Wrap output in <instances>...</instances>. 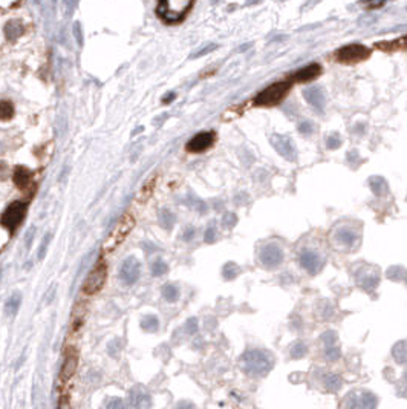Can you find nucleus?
Segmentation results:
<instances>
[{
    "label": "nucleus",
    "mask_w": 407,
    "mask_h": 409,
    "mask_svg": "<svg viewBox=\"0 0 407 409\" xmlns=\"http://www.w3.org/2000/svg\"><path fill=\"white\" fill-rule=\"evenodd\" d=\"M192 7L193 4L190 0H164L158 4L156 13L167 23H178L186 17Z\"/></svg>",
    "instance_id": "f257e3e1"
},
{
    "label": "nucleus",
    "mask_w": 407,
    "mask_h": 409,
    "mask_svg": "<svg viewBox=\"0 0 407 409\" xmlns=\"http://www.w3.org/2000/svg\"><path fill=\"white\" fill-rule=\"evenodd\" d=\"M135 227V218L132 215H124L118 222L117 225L112 228V231L109 233V236L106 237L104 244H103V250L107 253V252H112L115 250L118 245L127 237V234L132 231V228Z\"/></svg>",
    "instance_id": "f03ea898"
},
{
    "label": "nucleus",
    "mask_w": 407,
    "mask_h": 409,
    "mask_svg": "<svg viewBox=\"0 0 407 409\" xmlns=\"http://www.w3.org/2000/svg\"><path fill=\"white\" fill-rule=\"evenodd\" d=\"M289 89H291V85L288 81H279V83H274L265 88L262 92H259L257 97L254 98V105L256 106H276L283 101Z\"/></svg>",
    "instance_id": "7ed1b4c3"
},
{
    "label": "nucleus",
    "mask_w": 407,
    "mask_h": 409,
    "mask_svg": "<svg viewBox=\"0 0 407 409\" xmlns=\"http://www.w3.org/2000/svg\"><path fill=\"white\" fill-rule=\"evenodd\" d=\"M106 278H107V267H106V264L101 261L100 264H97V265L92 268V271H91L89 276L86 278V281H85V284H83V291H85L86 294H89V296L98 293V291L103 288V285H104V282H106Z\"/></svg>",
    "instance_id": "20e7f679"
},
{
    "label": "nucleus",
    "mask_w": 407,
    "mask_h": 409,
    "mask_svg": "<svg viewBox=\"0 0 407 409\" xmlns=\"http://www.w3.org/2000/svg\"><path fill=\"white\" fill-rule=\"evenodd\" d=\"M25 215H26V204L22 202V201H14L4 212V215H2V224L10 231H13L16 227L20 225V222L23 221Z\"/></svg>",
    "instance_id": "39448f33"
},
{
    "label": "nucleus",
    "mask_w": 407,
    "mask_h": 409,
    "mask_svg": "<svg viewBox=\"0 0 407 409\" xmlns=\"http://www.w3.org/2000/svg\"><path fill=\"white\" fill-rule=\"evenodd\" d=\"M371 55V49L363 45H348L337 51L336 58L342 63H358Z\"/></svg>",
    "instance_id": "423d86ee"
},
{
    "label": "nucleus",
    "mask_w": 407,
    "mask_h": 409,
    "mask_svg": "<svg viewBox=\"0 0 407 409\" xmlns=\"http://www.w3.org/2000/svg\"><path fill=\"white\" fill-rule=\"evenodd\" d=\"M270 143L271 146L276 149V152L279 155H282L285 159L288 161H295L297 159V150H295V144L294 141L286 137V135H279V133H273L270 137Z\"/></svg>",
    "instance_id": "0eeeda50"
},
{
    "label": "nucleus",
    "mask_w": 407,
    "mask_h": 409,
    "mask_svg": "<svg viewBox=\"0 0 407 409\" xmlns=\"http://www.w3.org/2000/svg\"><path fill=\"white\" fill-rule=\"evenodd\" d=\"M336 242L339 245H343L345 249H355L358 247L360 242V233L352 225H340L334 231Z\"/></svg>",
    "instance_id": "6e6552de"
},
{
    "label": "nucleus",
    "mask_w": 407,
    "mask_h": 409,
    "mask_svg": "<svg viewBox=\"0 0 407 409\" xmlns=\"http://www.w3.org/2000/svg\"><path fill=\"white\" fill-rule=\"evenodd\" d=\"M299 261H300V265L309 275H317L323 268V265H324V258L320 253H317L315 250H311V249L303 250L300 253Z\"/></svg>",
    "instance_id": "1a4fd4ad"
},
{
    "label": "nucleus",
    "mask_w": 407,
    "mask_h": 409,
    "mask_svg": "<svg viewBox=\"0 0 407 409\" xmlns=\"http://www.w3.org/2000/svg\"><path fill=\"white\" fill-rule=\"evenodd\" d=\"M259 259L261 262L268 267V268H276L283 262V252L279 245L276 244H268L261 250L259 253Z\"/></svg>",
    "instance_id": "9d476101"
},
{
    "label": "nucleus",
    "mask_w": 407,
    "mask_h": 409,
    "mask_svg": "<svg viewBox=\"0 0 407 409\" xmlns=\"http://www.w3.org/2000/svg\"><path fill=\"white\" fill-rule=\"evenodd\" d=\"M139 275H141V264H139V261L136 258H133V256H129L123 262V265L120 268V278H121V281L124 284H127V285H132V284H135L139 279Z\"/></svg>",
    "instance_id": "9b49d317"
},
{
    "label": "nucleus",
    "mask_w": 407,
    "mask_h": 409,
    "mask_svg": "<svg viewBox=\"0 0 407 409\" xmlns=\"http://www.w3.org/2000/svg\"><path fill=\"white\" fill-rule=\"evenodd\" d=\"M245 363H247L248 372H253V374H262L267 369H270L268 356L262 351H248L245 354Z\"/></svg>",
    "instance_id": "f8f14e48"
},
{
    "label": "nucleus",
    "mask_w": 407,
    "mask_h": 409,
    "mask_svg": "<svg viewBox=\"0 0 407 409\" xmlns=\"http://www.w3.org/2000/svg\"><path fill=\"white\" fill-rule=\"evenodd\" d=\"M357 282L364 290L372 291L374 288H377V285L380 282V271L375 267L364 265V267L358 268V271H357Z\"/></svg>",
    "instance_id": "ddd939ff"
},
{
    "label": "nucleus",
    "mask_w": 407,
    "mask_h": 409,
    "mask_svg": "<svg viewBox=\"0 0 407 409\" xmlns=\"http://www.w3.org/2000/svg\"><path fill=\"white\" fill-rule=\"evenodd\" d=\"M213 143H214V133L213 132H199L198 135H195L187 143V150L199 153V152H204L208 147H211Z\"/></svg>",
    "instance_id": "4468645a"
},
{
    "label": "nucleus",
    "mask_w": 407,
    "mask_h": 409,
    "mask_svg": "<svg viewBox=\"0 0 407 409\" xmlns=\"http://www.w3.org/2000/svg\"><path fill=\"white\" fill-rule=\"evenodd\" d=\"M303 95L306 98V101L315 108L317 111H323L324 105H326V97H324V92L321 88L318 86H311V88H306L303 91Z\"/></svg>",
    "instance_id": "2eb2a0df"
},
{
    "label": "nucleus",
    "mask_w": 407,
    "mask_h": 409,
    "mask_svg": "<svg viewBox=\"0 0 407 409\" xmlns=\"http://www.w3.org/2000/svg\"><path fill=\"white\" fill-rule=\"evenodd\" d=\"M320 72H321V66L318 63H311L306 67H302L297 72H294L292 80L297 81V83H305V81H311L315 77H318Z\"/></svg>",
    "instance_id": "dca6fc26"
},
{
    "label": "nucleus",
    "mask_w": 407,
    "mask_h": 409,
    "mask_svg": "<svg viewBox=\"0 0 407 409\" xmlns=\"http://www.w3.org/2000/svg\"><path fill=\"white\" fill-rule=\"evenodd\" d=\"M75 369H77V354L73 350H69L66 353V359H64V363L61 368V380L67 382L69 379H72Z\"/></svg>",
    "instance_id": "f3484780"
},
{
    "label": "nucleus",
    "mask_w": 407,
    "mask_h": 409,
    "mask_svg": "<svg viewBox=\"0 0 407 409\" xmlns=\"http://www.w3.org/2000/svg\"><path fill=\"white\" fill-rule=\"evenodd\" d=\"M13 180H14V184L20 189H26L29 184H31V180H32V174L29 169L23 167V166H17L14 169V174H13Z\"/></svg>",
    "instance_id": "a211bd4d"
},
{
    "label": "nucleus",
    "mask_w": 407,
    "mask_h": 409,
    "mask_svg": "<svg viewBox=\"0 0 407 409\" xmlns=\"http://www.w3.org/2000/svg\"><path fill=\"white\" fill-rule=\"evenodd\" d=\"M23 31H25V26H23V22L22 20H10L5 25V36L10 40L19 39L23 34Z\"/></svg>",
    "instance_id": "6ab92c4d"
},
{
    "label": "nucleus",
    "mask_w": 407,
    "mask_h": 409,
    "mask_svg": "<svg viewBox=\"0 0 407 409\" xmlns=\"http://www.w3.org/2000/svg\"><path fill=\"white\" fill-rule=\"evenodd\" d=\"M369 187L372 189V192L377 195V196H381L387 192V184L383 178L380 177H372L369 180Z\"/></svg>",
    "instance_id": "aec40b11"
},
{
    "label": "nucleus",
    "mask_w": 407,
    "mask_h": 409,
    "mask_svg": "<svg viewBox=\"0 0 407 409\" xmlns=\"http://www.w3.org/2000/svg\"><path fill=\"white\" fill-rule=\"evenodd\" d=\"M175 215L169 210V209H162L159 212V224L161 227H164L166 230H170L175 224Z\"/></svg>",
    "instance_id": "412c9836"
},
{
    "label": "nucleus",
    "mask_w": 407,
    "mask_h": 409,
    "mask_svg": "<svg viewBox=\"0 0 407 409\" xmlns=\"http://www.w3.org/2000/svg\"><path fill=\"white\" fill-rule=\"evenodd\" d=\"M392 354L398 363H407V342H398L393 347Z\"/></svg>",
    "instance_id": "4be33fe9"
},
{
    "label": "nucleus",
    "mask_w": 407,
    "mask_h": 409,
    "mask_svg": "<svg viewBox=\"0 0 407 409\" xmlns=\"http://www.w3.org/2000/svg\"><path fill=\"white\" fill-rule=\"evenodd\" d=\"M162 296L169 302H176L179 297V288L175 284H167L162 287Z\"/></svg>",
    "instance_id": "5701e85b"
},
{
    "label": "nucleus",
    "mask_w": 407,
    "mask_h": 409,
    "mask_svg": "<svg viewBox=\"0 0 407 409\" xmlns=\"http://www.w3.org/2000/svg\"><path fill=\"white\" fill-rule=\"evenodd\" d=\"M20 302H22V294H20L19 291L13 293L11 297H10L8 302H7V311H8L11 316H14V314L17 313L19 306H20Z\"/></svg>",
    "instance_id": "b1692460"
},
{
    "label": "nucleus",
    "mask_w": 407,
    "mask_h": 409,
    "mask_svg": "<svg viewBox=\"0 0 407 409\" xmlns=\"http://www.w3.org/2000/svg\"><path fill=\"white\" fill-rule=\"evenodd\" d=\"M169 271V265L164 259L158 258L153 264H152V275L153 276H162Z\"/></svg>",
    "instance_id": "393cba45"
},
{
    "label": "nucleus",
    "mask_w": 407,
    "mask_h": 409,
    "mask_svg": "<svg viewBox=\"0 0 407 409\" xmlns=\"http://www.w3.org/2000/svg\"><path fill=\"white\" fill-rule=\"evenodd\" d=\"M239 273V267L234 264V262H227L222 268V276L227 279V281H231L237 276Z\"/></svg>",
    "instance_id": "a878e982"
},
{
    "label": "nucleus",
    "mask_w": 407,
    "mask_h": 409,
    "mask_svg": "<svg viewBox=\"0 0 407 409\" xmlns=\"http://www.w3.org/2000/svg\"><path fill=\"white\" fill-rule=\"evenodd\" d=\"M142 328L145 330V331H156L158 328H159V320H158V317H155V316H147V317H144V320H142Z\"/></svg>",
    "instance_id": "bb28decb"
},
{
    "label": "nucleus",
    "mask_w": 407,
    "mask_h": 409,
    "mask_svg": "<svg viewBox=\"0 0 407 409\" xmlns=\"http://www.w3.org/2000/svg\"><path fill=\"white\" fill-rule=\"evenodd\" d=\"M0 115H2V120L4 121L13 118V115H14V106H13L11 101L2 100V112H0Z\"/></svg>",
    "instance_id": "cd10ccee"
},
{
    "label": "nucleus",
    "mask_w": 407,
    "mask_h": 409,
    "mask_svg": "<svg viewBox=\"0 0 407 409\" xmlns=\"http://www.w3.org/2000/svg\"><path fill=\"white\" fill-rule=\"evenodd\" d=\"M326 144H328L329 149H337L342 144V138L339 137V133H331L328 137V140H326Z\"/></svg>",
    "instance_id": "c85d7f7f"
},
{
    "label": "nucleus",
    "mask_w": 407,
    "mask_h": 409,
    "mask_svg": "<svg viewBox=\"0 0 407 409\" xmlns=\"http://www.w3.org/2000/svg\"><path fill=\"white\" fill-rule=\"evenodd\" d=\"M299 132L303 133V135H309V133H312V132H314V126H312V123H311V121H302V123L299 124Z\"/></svg>",
    "instance_id": "c756f323"
},
{
    "label": "nucleus",
    "mask_w": 407,
    "mask_h": 409,
    "mask_svg": "<svg viewBox=\"0 0 407 409\" xmlns=\"http://www.w3.org/2000/svg\"><path fill=\"white\" fill-rule=\"evenodd\" d=\"M404 275H405V271H404L402 268H399V267L390 268V270L387 271V276H389L390 279H393V281H398V279H401V278H402Z\"/></svg>",
    "instance_id": "7c9ffc66"
},
{
    "label": "nucleus",
    "mask_w": 407,
    "mask_h": 409,
    "mask_svg": "<svg viewBox=\"0 0 407 409\" xmlns=\"http://www.w3.org/2000/svg\"><path fill=\"white\" fill-rule=\"evenodd\" d=\"M216 237H217V233H216V228H214V227H210V228L205 230V236H204V239H205L207 244H213V242L216 241Z\"/></svg>",
    "instance_id": "2f4dec72"
},
{
    "label": "nucleus",
    "mask_w": 407,
    "mask_h": 409,
    "mask_svg": "<svg viewBox=\"0 0 407 409\" xmlns=\"http://www.w3.org/2000/svg\"><path fill=\"white\" fill-rule=\"evenodd\" d=\"M305 353H306V347H305L303 344H297V345L291 350V354H292V357H295V359L305 356Z\"/></svg>",
    "instance_id": "473e14b6"
},
{
    "label": "nucleus",
    "mask_w": 407,
    "mask_h": 409,
    "mask_svg": "<svg viewBox=\"0 0 407 409\" xmlns=\"http://www.w3.org/2000/svg\"><path fill=\"white\" fill-rule=\"evenodd\" d=\"M224 225L225 227H233L236 222H237V218H236V215L234 213H227L225 216H224Z\"/></svg>",
    "instance_id": "72a5a7b5"
},
{
    "label": "nucleus",
    "mask_w": 407,
    "mask_h": 409,
    "mask_svg": "<svg viewBox=\"0 0 407 409\" xmlns=\"http://www.w3.org/2000/svg\"><path fill=\"white\" fill-rule=\"evenodd\" d=\"M49 234H46L45 237H43V241H42V244H40V249H39V259H43V256H45V252H46V247H48V242H49Z\"/></svg>",
    "instance_id": "f704fd0d"
},
{
    "label": "nucleus",
    "mask_w": 407,
    "mask_h": 409,
    "mask_svg": "<svg viewBox=\"0 0 407 409\" xmlns=\"http://www.w3.org/2000/svg\"><path fill=\"white\" fill-rule=\"evenodd\" d=\"M73 32H75V37H77V42H78V45L81 46V45H83V39H81V37H83V36H81V26H80V23H78V22H77V23L73 25Z\"/></svg>",
    "instance_id": "c9c22d12"
},
{
    "label": "nucleus",
    "mask_w": 407,
    "mask_h": 409,
    "mask_svg": "<svg viewBox=\"0 0 407 409\" xmlns=\"http://www.w3.org/2000/svg\"><path fill=\"white\" fill-rule=\"evenodd\" d=\"M217 48V45H214V43H211V45H208L207 48H204L202 51H199V52H196L195 54V57H201V55H204V54H207V52H211V51H214Z\"/></svg>",
    "instance_id": "e433bc0d"
},
{
    "label": "nucleus",
    "mask_w": 407,
    "mask_h": 409,
    "mask_svg": "<svg viewBox=\"0 0 407 409\" xmlns=\"http://www.w3.org/2000/svg\"><path fill=\"white\" fill-rule=\"evenodd\" d=\"M107 409H126V406H124L123 401H120V400H114V401L109 404Z\"/></svg>",
    "instance_id": "4c0bfd02"
},
{
    "label": "nucleus",
    "mask_w": 407,
    "mask_h": 409,
    "mask_svg": "<svg viewBox=\"0 0 407 409\" xmlns=\"http://www.w3.org/2000/svg\"><path fill=\"white\" fill-rule=\"evenodd\" d=\"M193 236H195V228H193V227H189V228L186 230V233H184L182 237H184V241H190Z\"/></svg>",
    "instance_id": "58836bf2"
},
{
    "label": "nucleus",
    "mask_w": 407,
    "mask_h": 409,
    "mask_svg": "<svg viewBox=\"0 0 407 409\" xmlns=\"http://www.w3.org/2000/svg\"><path fill=\"white\" fill-rule=\"evenodd\" d=\"M173 98H175V92H172V94L166 95V98H164V100H162V101H164V103H169V101H172Z\"/></svg>",
    "instance_id": "ea45409f"
},
{
    "label": "nucleus",
    "mask_w": 407,
    "mask_h": 409,
    "mask_svg": "<svg viewBox=\"0 0 407 409\" xmlns=\"http://www.w3.org/2000/svg\"><path fill=\"white\" fill-rule=\"evenodd\" d=\"M404 377H405V380H407V374H405V376H404Z\"/></svg>",
    "instance_id": "a19ab883"
}]
</instances>
